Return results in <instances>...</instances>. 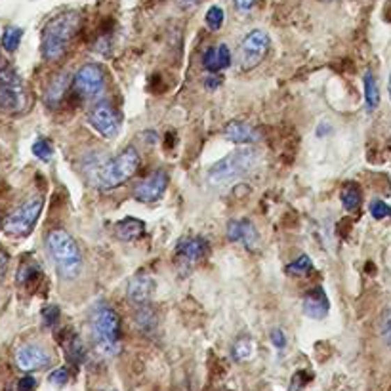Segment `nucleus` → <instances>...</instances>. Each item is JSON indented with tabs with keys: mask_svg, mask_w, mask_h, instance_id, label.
<instances>
[{
	"mask_svg": "<svg viewBox=\"0 0 391 391\" xmlns=\"http://www.w3.org/2000/svg\"><path fill=\"white\" fill-rule=\"evenodd\" d=\"M269 48H271V38L266 31L254 29L250 31L239 48V61L240 71H252L260 66L263 58L268 56Z\"/></svg>",
	"mask_w": 391,
	"mask_h": 391,
	"instance_id": "nucleus-8",
	"label": "nucleus"
},
{
	"mask_svg": "<svg viewBox=\"0 0 391 391\" xmlns=\"http://www.w3.org/2000/svg\"><path fill=\"white\" fill-rule=\"evenodd\" d=\"M36 388V380L33 376H25L20 380L17 384V391H35Z\"/></svg>",
	"mask_w": 391,
	"mask_h": 391,
	"instance_id": "nucleus-37",
	"label": "nucleus"
},
{
	"mask_svg": "<svg viewBox=\"0 0 391 391\" xmlns=\"http://www.w3.org/2000/svg\"><path fill=\"white\" fill-rule=\"evenodd\" d=\"M43 321L46 326H56L59 321V307L58 305H46L43 309Z\"/></svg>",
	"mask_w": 391,
	"mask_h": 391,
	"instance_id": "nucleus-32",
	"label": "nucleus"
},
{
	"mask_svg": "<svg viewBox=\"0 0 391 391\" xmlns=\"http://www.w3.org/2000/svg\"><path fill=\"white\" fill-rule=\"evenodd\" d=\"M254 353V344L250 338H240V340L235 342L233 346V357L235 361H248Z\"/></svg>",
	"mask_w": 391,
	"mask_h": 391,
	"instance_id": "nucleus-28",
	"label": "nucleus"
},
{
	"mask_svg": "<svg viewBox=\"0 0 391 391\" xmlns=\"http://www.w3.org/2000/svg\"><path fill=\"white\" fill-rule=\"evenodd\" d=\"M206 25H208V29L210 31H217L222 25H224V10L220 6H212L208 8V12H206Z\"/></svg>",
	"mask_w": 391,
	"mask_h": 391,
	"instance_id": "nucleus-29",
	"label": "nucleus"
},
{
	"mask_svg": "<svg viewBox=\"0 0 391 391\" xmlns=\"http://www.w3.org/2000/svg\"><path fill=\"white\" fill-rule=\"evenodd\" d=\"M61 344L66 346V353L67 357L71 359L72 362H80L84 359V346L77 334H69L66 340H61Z\"/></svg>",
	"mask_w": 391,
	"mask_h": 391,
	"instance_id": "nucleus-24",
	"label": "nucleus"
},
{
	"mask_svg": "<svg viewBox=\"0 0 391 391\" xmlns=\"http://www.w3.org/2000/svg\"><path fill=\"white\" fill-rule=\"evenodd\" d=\"M46 248L61 279L72 281L80 275L82 256H80L79 245L66 229H52L46 237Z\"/></svg>",
	"mask_w": 391,
	"mask_h": 391,
	"instance_id": "nucleus-3",
	"label": "nucleus"
},
{
	"mask_svg": "<svg viewBox=\"0 0 391 391\" xmlns=\"http://www.w3.org/2000/svg\"><path fill=\"white\" fill-rule=\"evenodd\" d=\"M139 170V153L134 147H126L107 162L95 168L94 181L100 189H115L130 180Z\"/></svg>",
	"mask_w": 391,
	"mask_h": 391,
	"instance_id": "nucleus-4",
	"label": "nucleus"
},
{
	"mask_svg": "<svg viewBox=\"0 0 391 391\" xmlns=\"http://www.w3.org/2000/svg\"><path fill=\"white\" fill-rule=\"evenodd\" d=\"M157 290V283L151 275L147 273H139V275L132 277L130 283L126 286V298L128 302L134 305H147L155 296Z\"/></svg>",
	"mask_w": 391,
	"mask_h": 391,
	"instance_id": "nucleus-14",
	"label": "nucleus"
},
{
	"mask_svg": "<svg viewBox=\"0 0 391 391\" xmlns=\"http://www.w3.org/2000/svg\"><path fill=\"white\" fill-rule=\"evenodd\" d=\"M33 155L40 160H50L52 155H54V147H52V144L48 139H36L35 145H33Z\"/></svg>",
	"mask_w": 391,
	"mask_h": 391,
	"instance_id": "nucleus-30",
	"label": "nucleus"
},
{
	"mask_svg": "<svg viewBox=\"0 0 391 391\" xmlns=\"http://www.w3.org/2000/svg\"><path fill=\"white\" fill-rule=\"evenodd\" d=\"M29 105V94L23 86L22 79H17L14 72L0 75V111L8 115L23 113Z\"/></svg>",
	"mask_w": 391,
	"mask_h": 391,
	"instance_id": "nucleus-7",
	"label": "nucleus"
},
{
	"mask_svg": "<svg viewBox=\"0 0 391 391\" xmlns=\"http://www.w3.org/2000/svg\"><path fill=\"white\" fill-rule=\"evenodd\" d=\"M88 123L100 136L113 139L121 130V115L109 102H98L88 113Z\"/></svg>",
	"mask_w": 391,
	"mask_h": 391,
	"instance_id": "nucleus-11",
	"label": "nucleus"
},
{
	"mask_svg": "<svg viewBox=\"0 0 391 391\" xmlns=\"http://www.w3.org/2000/svg\"><path fill=\"white\" fill-rule=\"evenodd\" d=\"M258 160H260V153L256 149H250V147L237 149L222 160H217L216 164H212L206 172V180L214 187L229 185L233 181L247 178L254 168L258 167Z\"/></svg>",
	"mask_w": 391,
	"mask_h": 391,
	"instance_id": "nucleus-2",
	"label": "nucleus"
},
{
	"mask_svg": "<svg viewBox=\"0 0 391 391\" xmlns=\"http://www.w3.org/2000/svg\"><path fill=\"white\" fill-rule=\"evenodd\" d=\"M168 187V174L164 170H155L147 176L145 180H141L134 187V197L138 199L139 203L151 204L157 203L160 197L164 195V191Z\"/></svg>",
	"mask_w": 391,
	"mask_h": 391,
	"instance_id": "nucleus-12",
	"label": "nucleus"
},
{
	"mask_svg": "<svg viewBox=\"0 0 391 391\" xmlns=\"http://www.w3.org/2000/svg\"><path fill=\"white\" fill-rule=\"evenodd\" d=\"M80 29V14L75 10L58 14L46 23L43 31V56L48 61H58L67 54L72 38Z\"/></svg>",
	"mask_w": 391,
	"mask_h": 391,
	"instance_id": "nucleus-1",
	"label": "nucleus"
},
{
	"mask_svg": "<svg viewBox=\"0 0 391 391\" xmlns=\"http://www.w3.org/2000/svg\"><path fill=\"white\" fill-rule=\"evenodd\" d=\"M227 239L233 243H243L247 250H256L260 245V235L250 220H231L227 224Z\"/></svg>",
	"mask_w": 391,
	"mask_h": 391,
	"instance_id": "nucleus-15",
	"label": "nucleus"
},
{
	"mask_svg": "<svg viewBox=\"0 0 391 391\" xmlns=\"http://www.w3.org/2000/svg\"><path fill=\"white\" fill-rule=\"evenodd\" d=\"M220 84H222V79H220V77H216V72H210V77L204 80V86L208 88V90H216Z\"/></svg>",
	"mask_w": 391,
	"mask_h": 391,
	"instance_id": "nucleus-40",
	"label": "nucleus"
},
{
	"mask_svg": "<svg viewBox=\"0 0 391 391\" xmlns=\"http://www.w3.org/2000/svg\"><path fill=\"white\" fill-rule=\"evenodd\" d=\"M233 4H235V8H237V12L247 14V12H250V10L254 8L256 0H233Z\"/></svg>",
	"mask_w": 391,
	"mask_h": 391,
	"instance_id": "nucleus-38",
	"label": "nucleus"
},
{
	"mask_svg": "<svg viewBox=\"0 0 391 391\" xmlns=\"http://www.w3.org/2000/svg\"><path fill=\"white\" fill-rule=\"evenodd\" d=\"M50 362V353L43 346H36V344H25V346H22V348L15 351V365L22 370H25V372L44 369Z\"/></svg>",
	"mask_w": 391,
	"mask_h": 391,
	"instance_id": "nucleus-13",
	"label": "nucleus"
},
{
	"mask_svg": "<svg viewBox=\"0 0 391 391\" xmlns=\"http://www.w3.org/2000/svg\"><path fill=\"white\" fill-rule=\"evenodd\" d=\"M92 338L103 357H113L121 349V319L113 307L100 305L92 315Z\"/></svg>",
	"mask_w": 391,
	"mask_h": 391,
	"instance_id": "nucleus-5",
	"label": "nucleus"
},
{
	"mask_svg": "<svg viewBox=\"0 0 391 391\" xmlns=\"http://www.w3.org/2000/svg\"><path fill=\"white\" fill-rule=\"evenodd\" d=\"M340 201L344 204V208L348 212H355L362 203L361 187L357 185L355 181H348L340 191Z\"/></svg>",
	"mask_w": 391,
	"mask_h": 391,
	"instance_id": "nucleus-21",
	"label": "nucleus"
},
{
	"mask_svg": "<svg viewBox=\"0 0 391 391\" xmlns=\"http://www.w3.org/2000/svg\"><path fill=\"white\" fill-rule=\"evenodd\" d=\"M305 374L304 370H300V372H296L294 376H292V382H290V388H289V391H300L302 388L305 385Z\"/></svg>",
	"mask_w": 391,
	"mask_h": 391,
	"instance_id": "nucleus-35",
	"label": "nucleus"
},
{
	"mask_svg": "<svg viewBox=\"0 0 391 391\" xmlns=\"http://www.w3.org/2000/svg\"><path fill=\"white\" fill-rule=\"evenodd\" d=\"M370 214L374 220H384V217H391V206L385 204L384 201H374L370 204Z\"/></svg>",
	"mask_w": 391,
	"mask_h": 391,
	"instance_id": "nucleus-31",
	"label": "nucleus"
},
{
	"mask_svg": "<svg viewBox=\"0 0 391 391\" xmlns=\"http://www.w3.org/2000/svg\"><path fill=\"white\" fill-rule=\"evenodd\" d=\"M312 269H313L312 258H309L307 254H302L298 260H294L292 263L286 266V273H289V275H294V277H304V275H307Z\"/></svg>",
	"mask_w": 391,
	"mask_h": 391,
	"instance_id": "nucleus-26",
	"label": "nucleus"
},
{
	"mask_svg": "<svg viewBox=\"0 0 391 391\" xmlns=\"http://www.w3.org/2000/svg\"><path fill=\"white\" fill-rule=\"evenodd\" d=\"M224 136L237 145H252L261 139L260 130L248 123H243V121H231V123L225 124Z\"/></svg>",
	"mask_w": 391,
	"mask_h": 391,
	"instance_id": "nucleus-17",
	"label": "nucleus"
},
{
	"mask_svg": "<svg viewBox=\"0 0 391 391\" xmlns=\"http://www.w3.org/2000/svg\"><path fill=\"white\" fill-rule=\"evenodd\" d=\"M203 0H178V4H180L181 8H185V10H189V8H195L199 6Z\"/></svg>",
	"mask_w": 391,
	"mask_h": 391,
	"instance_id": "nucleus-42",
	"label": "nucleus"
},
{
	"mask_svg": "<svg viewBox=\"0 0 391 391\" xmlns=\"http://www.w3.org/2000/svg\"><path fill=\"white\" fill-rule=\"evenodd\" d=\"M382 336H384V340L388 342L391 346V309L384 315V319H382Z\"/></svg>",
	"mask_w": 391,
	"mask_h": 391,
	"instance_id": "nucleus-36",
	"label": "nucleus"
},
{
	"mask_svg": "<svg viewBox=\"0 0 391 391\" xmlns=\"http://www.w3.org/2000/svg\"><path fill=\"white\" fill-rule=\"evenodd\" d=\"M40 277V268H38V263L35 261H25L20 271H17V284H22V286H29L33 284Z\"/></svg>",
	"mask_w": 391,
	"mask_h": 391,
	"instance_id": "nucleus-25",
	"label": "nucleus"
},
{
	"mask_svg": "<svg viewBox=\"0 0 391 391\" xmlns=\"http://www.w3.org/2000/svg\"><path fill=\"white\" fill-rule=\"evenodd\" d=\"M44 199L40 195H35L27 199L22 206H17L4 222V231L12 237H27L35 229L36 222L43 212Z\"/></svg>",
	"mask_w": 391,
	"mask_h": 391,
	"instance_id": "nucleus-6",
	"label": "nucleus"
},
{
	"mask_svg": "<svg viewBox=\"0 0 391 391\" xmlns=\"http://www.w3.org/2000/svg\"><path fill=\"white\" fill-rule=\"evenodd\" d=\"M134 323H136L139 330H144V332H155V328H157V315H155V312L149 307V304L139 305L138 313L134 315Z\"/></svg>",
	"mask_w": 391,
	"mask_h": 391,
	"instance_id": "nucleus-23",
	"label": "nucleus"
},
{
	"mask_svg": "<svg viewBox=\"0 0 391 391\" xmlns=\"http://www.w3.org/2000/svg\"><path fill=\"white\" fill-rule=\"evenodd\" d=\"M22 36H23V29H20V27H6L4 35H2V46H4V50L6 52L17 50V46H20V43H22Z\"/></svg>",
	"mask_w": 391,
	"mask_h": 391,
	"instance_id": "nucleus-27",
	"label": "nucleus"
},
{
	"mask_svg": "<svg viewBox=\"0 0 391 391\" xmlns=\"http://www.w3.org/2000/svg\"><path fill=\"white\" fill-rule=\"evenodd\" d=\"M50 382L56 385L67 384V382H69V372H67V369L54 370V372L50 374Z\"/></svg>",
	"mask_w": 391,
	"mask_h": 391,
	"instance_id": "nucleus-34",
	"label": "nucleus"
},
{
	"mask_svg": "<svg viewBox=\"0 0 391 391\" xmlns=\"http://www.w3.org/2000/svg\"><path fill=\"white\" fill-rule=\"evenodd\" d=\"M116 237L124 243H132V240H138L139 237H144L145 233V224L141 220L136 217H124L123 222H118L115 225Z\"/></svg>",
	"mask_w": 391,
	"mask_h": 391,
	"instance_id": "nucleus-19",
	"label": "nucleus"
},
{
	"mask_svg": "<svg viewBox=\"0 0 391 391\" xmlns=\"http://www.w3.org/2000/svg\"><path fill=\"white\" fill-rule=\"evenodd\" d=\"M330 132H332V126L328 123H321L319 126H317V136H319V138H325Z\"/></svg>",
	"mask_w": 391,
	"mask_h": 391,
	"instance_id": "nucleus-41",
	"label": "nucleus"
},
{
	"mask_svg": "<svg viewBox=\"0 0 391 391\" xmlns=\"http://www.w3.org/2000/svg\"><path fill=\"white\" fill-rule=\"evenodd\" d=\"M72 88L84 100L98 98L103 92V88H105V72L98 63H86V66L80 67L77 75H75Z\"/></svg>",
	"mask_w": 391,
	"mask_h": 391,
	"instance_id": "nucleus-10",
	"label": "nucleus"
},
{
	"mask_svg": "<svg viewBox=\"0 0 391 391\" xmlns=\"http://www.w3.org/2000/svg\"><path fill=\"white\" fill-rule=\"evenodd\" d=\"M388 92H390V100H391V72H390V80H388Z\"/></svg>",
	"mask_w": 391,
	"mask_h": 391,
	"instance_id": "nucleus-43",
	"label": "nucleus"
},
{
	"mask_svg": "<svg viewBox=\"0 0 391 391\" xmlns=\"http://www.w3.org/2000/svg\"><path fill=\"white\" fill-rule=\"evenodd\" d=\"M210 247L208 240L203 237H185L180 239L178 247H176V266L180 269V273H191L193 269L201 263V261L208 256Z\"/></svg>",
	"mask_w": 391,
	"mask_h": 391,
	"instance_id": "nucleus-9",
	"label": "nucleus"
},
{
	"mask_svg": "<svg viewBox=\"0 0 391 391\" xmlns=\"http://www.w3.org/2000/svg\"><path fill=\"white\" fill-rule=\"evenodd\" d=\"M69 80H71V77H69V72L66 71L59 72V75H56V77L52 79L50 86L46 90V103H48L50 107H56V105L63 100L67 88H69Z\"/></svg>",
	"mask_w": 391,
	"mask_h": 391,
	"instance_id": "nucleus-20",
	"label": "nucleus"
},
{
	"mask_svg": "<svg viewBox=\"0 0 391 391\" xmlns=\"http://www.w3.org/2000/svg\"><path fill=\"white\" fill-rule=\"evenodd\" d=\"M302 312L309 319H325L330 312V302L323 286H315L309 292H305L304 302H302Z\"/></svg>",
	"mask_w": 391,
	"mask_h": 391,
	"instance_id": "nucleus-16",
	"label": "nucleus"
},
{
	"mask_svg": "<svg viewBox=\"0 0 391 391\" xmlns=\"http://www.w3.org/2000/svg\"><path fill=\"white\" fill-rule=\"evenodd\" d=\"M365 103H367L369 113L376 111V107L380 105V88H378L374 75L370 71L365 72Z\"/></svg>",
	"mask_w": 391,
	"mask_h": 391,
	"instance_id": "nucleus-22",
	"label": "nucleus"
},
{
	"mask_svg": "<svg viewBox=\"0 0 391 391\" xmlns=\"http://www.w3.org/2000/svg\"><path fill=\"white\" fill-rule=\"evenodd\" d=\"M231 66V52L227 44H220L216 48H208L203 56V67L208 72H220Z\"/></svg>",
	"mask_w": 391,
	"mask_h": 391,
	"instance_id": "nucleus-18",
	"label": "nucleus"
},
{
	"mask_svg": "<svg viewBox=\"0 0 391 391\" xmlns=\"http://www.w3.org/2000/svg\"><path fill=\"white\" fill-rule=\"evenodd\" d=\"M8 261H10V256H8L6 250L0 248V281L4 279V273H6L8 269Z\"/></svg>",
	"mask_w": 391,
	"mask_h": 391,
	"instance_id": "nucleus-39",
	"label": "nucleus"
},
{
	"mask_svg": "<svg viewBox=\"0 0 391 391\" xmlns=\"http://www.w3.org/2000/svg\"><path fill=\"white\" fill-rule=\"evenodd\" d=\"M269 338H271V344H273V348L277 349H284L286 346V336L281 328H273L271 334H269Z\"/></svg>",
	"mask_w": 391,
	"mask_h": 391,
	"instance_id": "nucleus-33",
	"label": "nucleus"
}]
</instances>
